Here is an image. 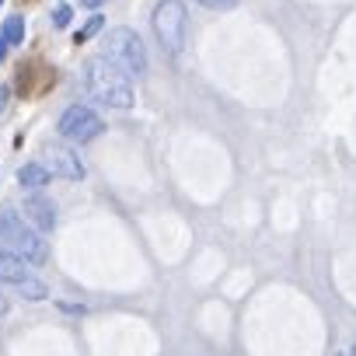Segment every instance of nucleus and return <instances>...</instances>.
<instances>
[{
    "label": "nucleus",
    "instance_id": "20e7f679",
    "mask_svg": "<svg viewBox=\"0 0 356 356\" xmlns=\"http://www.w3.org/2000/svg\"><path fill=\"white\" fill-rule=\"evenodd\" d=\"M105 56L126 74V77H140L147 74V49L140 42V35L133 29H112L105 35Z\"/></svg>",
    "mask_w": 356,
    "mask_h": 356
},
{
    "label": "nucleus",
    "instance_id": "1a4fd4ad",
    "mask_svg": "<svg viewBox=\"0 0 356 356\" xmlns=\"http://www.w3.org/2000/svg\"><path fill=\"white\" fill-rule=\"evenodd\" d=\"M18 182H22V189L42 193V189L49 186V171L42 168V161H32V164H25V168L18 171Z\"/></svg>",
    "mask_w": 356,
    "mask_h": 356
},
{
    "label": "nucleus",
    "instance_id": "9d476101",
    "mask_svg": "<svg viewBox=\"0 0 356 356\" xmlns=\"http://www.w3.org/2000/svg\"><path fill=\"white\" fill-rule=\"evenodd\" d=\"M15 290H18L25 300H46V297H49V286H46L42 280H35V276H25L22 283H15Z\"/></svg>",
    "mask_w": 356,
    "mask_h": 356
},
{
    "label": "nucleus",
    "instance_id": "6ab92c4d",
    "mask_svg": "<svg viewBox=\"0 0 356 356\" xmlns=\"http://www.w3.org/2000/svg\"><path fill=\"white\" fill-rule=\"evenodd\" d=\"M0 4H4V0H0Z\"/></svg>",
    "mask_w": 356,
    "mask_h": 356
},
{
    "label": "nucleus",
    "instance_id": "dca6fc26",
    "mask_svg": "<svg viewBox=\"0 0 356 356\" xmlns=\"http://www.w3.org/2000/svg\"><path fill=\"white\" fill-rule=\"evenodd\" d=\"M81 4H84V8H102L105 0H81Z\"/></svg>",
    "mask_w": 356,
    "mask_h": 356
},
{
    "label": "nucleus",
    "instance_id": "2eb2a0df",
    "mask_svg": "<svg viewBox=\"0 0 356 356\" xmlns=\"http://www.w3.org/2000/svg\"><path fill=\"white\" fill-rule=\"evenodd\" d=\"M8 98H11V91H8V84H0V112L8 108Z\"/></svg>",
    "mask_w": 356,
    "mask_h": 356
},
{
    "label": "nucleus",
    "instance_id": "9b49d317",
    "mask_svg": "<svg viewBox=\"0 0 356 356\" xmlns=\"http://www.w3.org/2000/svg\"><path fill=\"white\" fill-rule=\"evenodd\" d=\"M0 39H4L8 46L25 42V18H8V22H4V29H0Z\"/></svg>",
    "mask_w": 356,
    "mask_h": 356
},
{
    "label": "nucleus",
    "instance_id": "39448f33",
    "mask_svg": "<svg viewBox=\"0 0 356 356\" xmlns=\"http://www.w3.org/2000/svg\"><path fill=\"white\" fill-rule=\"evenodd\" d=\"M56 129H60V136L70 140V143H91V140L105 129V122H102V115H98L95 108H88V105H70V108L60 115Z\"/></svg>",
    "mask_w": 356,
    "mask_h": 356
},
{
    "label": "nucleus",
    "instance_id": "a211bd4d",
    "mask_svg": "<svg viewBox=\"0 0 356 356\" xmlns=\"http://www.w3.org/2000/svg\"><path fill=\"white\" fill-rule=\"evenodd\" d=\"M349 356H356V346H353V349H349Z\"/></svg>",
    "mask_w": 356,
    "mask_h": 356
},
{
    "label": "nucleus",
    "instance_id": "f3484780",
    "mask_svg": "<svg viewBox=\"0 0 356 356\" xmlns=\"http://www.w3.org/2000/svg\"><path fill=\"white\" fill-rule=\"evenodd\" d=\"M4 56H8V42L0 39V63H4Z\"/></svg>",
    "mask_w": 356,
    "mask_h": 356
},
{
    "label": "nucleus",
    "instance_id": "4468645a",
    "mask_svg": "<svg viewBox=\"0 0 356 356\" xmlns=\"http://www.w3.org/2000/svg\"><path fill=\"white\" fill-rule=\"evenodd\" d=\"M53 25H56V29H67V25H70V4H60V8L53 11Z\"/></svg>",
    "mask_w": 356,
    "mask_h": 356
},
{
    "label": "nucleus",
    "instance_id": "0eeeda50",
    "mask_svg": "<svg viewBox=\"0 0 356 356\" xmlns=\"http://www.w3.org/2000/svg\"><path fill=\"white\" fill-rule=\"evenodd\" d=\"M25 220L35 224L39 231H53L56 227V207L46 196H29L25 200Z\"/></svg>",
    "mask_w": 356,
    "mask_h": 356
},
{
    "label": "nucleus",
    "instance_id": "ddd939ff",
    "mask_svg": "<svg viewBox=\"0 0 356 356\" xmlns=\"http://www.w3.org/2000/svg\"><path fill=\"white\" fill-rule=\"evenodd\" d=\"M196 4H203L210 11H231V8H238V0H196Z\"/></svg>",
    "mask_w": 356,
    "mask_h": 356
},
{
    "label": "nucleus",
    "instance_id": "7ed1b4c3",
    "mask_svg": "<svg viewBox=\"0 0 356 356\" xmlns=\"http://www.w3.org/2000/svg\"><path fill=\"white\" fill-rule=\"evenodd\" d=\"M154 35L161 42L164 53L178 56L186 46V29H189V18H186V0H161L154 8Z\"/></svg>",
    "mask_w": 356,
    "mask_h": 356
},
{
    "label": "nucleus",
    "instance_id": "6e6552de",
    "mask_svg": "<svg viewBox=\"0 0 356 356\" xmlns=\"http://www.w3.org/2000/svg\"><path fill=\"white\" fill-rule=\"evenodd\" d=\"M25 276H32V269H29V262L22 259V255H15L8 245H0V283H22Z\"/></svg>",
    "mask_w": 356,
    "mask_h": 356
},
{
    "label": "nucleus",
    "instance_id": "f03ea898",
    "mask_svg": "<svg viewBox=\"0 0 356 356\" xmlns=\"http://www.w3.org/2000/svg\"><path fill=\"white\" fill-rule=\"evenodd\" d=\"M0 241H4L15 255H22L29 266H42L49 259V248H46L42 234L11 207L0 210Z\"/></svg>",
    "mask_w": 356,
    "mask_h": 356
},
{
    "label": "nucleus",
    "instance_id": "f257e3e1",
    "mask_svg": "<svg viewBox=\"0 0 356 356\" xmlns=\"http://www.w3.org/2000/svg\"><path fill=\"white\" fill-rule=\"evenodd\" d=\"M84 88L95 102H102L108 108H129L133 105V84L108 56H91L84 63Z\"/></svg>",
    "mask_w": 356,
    "mask_h": 356
},
{
    "label": "nucleus",
    "instance_id": "423d86ee",
    "mask_svg": "<svg viewBox=\"0 0 356 356\" xmlns=\"http://www.w3.org/2000/svg\"><path fill=\"white\" fill-rule=\"evenodd\" d=\"M42 168L49 175H56V178H67V182H81V178H84L81 157L70 147H63V143H46L42 147Z\"/></svg>",
    "mask_w": 356,
    "mask_h": 356
},
{
    "label": "nucleus",
    "instance_id": "f8f14e48",
    "mask_svg": "<svg viewBox=\"0 0 356 356\" xmlns=\"http://www.w3.org/2000/svg\"><path fill=\"white\" fill-rule=\"evenodd\" d=\"M102 25H105V18H102V15L88 18V25H84V29H81V32L74 35V42H77V46H81V42H88V39H91L95 32H102Z\"/></svg>",
    "mask_w": 356,
    "mask_h": 356
}]
</instances>
